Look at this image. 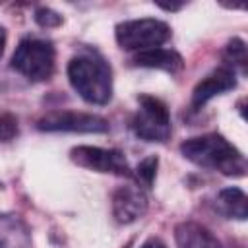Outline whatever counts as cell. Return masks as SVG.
Listing matches in <instances>:
<instances>
[{
  "instance_id": "obj_3",
  "label": "cell",
  "mask_w": 248,
  "mask_h": 248,
  "mask_svg": "<svg viewBox=\"0 0 248 248\" xmlns=\"http://www.w3.org/2000/svg\"><path fill=\"white\" fill-rule=\"evenodd\" d=\"M10 66L31 81L48 79L54 72V46L46 39L25 37L17 45Z\"/></svg>"
},
{
  "instance_id": "obj_20",
  "label": "cell",
  "mask_w": 248,
  "mask_h": 248,
  "mask_svg": "<svg viewBox=\"0 0 248 248\" xmlns=\"http://www.w3.org/2000/svg\"><path fill=\"white\" fill-rule=\"evenodd\" d=\"M161 8H165V10H178L182 4H159Z\"/></svg>"
},
{
  "instance_id": "obj_5",
  "label": "cell",
  "mask_w": 248,
  "mask_h": 248,
  "mask_svg": "<svg viewBox=\"0 0 248 248\" xmlns=\"http://www.w3.org/2000/svg\"><path fill=\"white\" fill-rule=\"evenodd\" d=\"M116 43L124 50H147L161 46L170 37V27L161 19H130L116 25Z\"/></svg>"
},
{
  "instance_id": "obj_19",
  "label": "cell",
  "mask_w": 248,
  "mask_h": 248,
  "mask_svg": "<svg viewBox=\"0 0 248 248\" xmlns=\"http://www.w3.org/2000/svg\"><path fill=\"white\" fill-rule=\"evenodd\" d=\"M4 46H6V31H4V27H0V56L4 52Z\"/></svg>"
},
{
  "instance_id": "obj_7",
  "label": "cell",
  "mask_w": 248,
  "mask_h": 248,
  "mask_svg": "<svg viewBox=\"0 0 248 248\" xmlns=\"http://www.w3.org/2000/svg\"><path fill=\"white\" fill-rule=\"evenodd\" d=\"M70 159L89 170L110 172L118 176H130V167L122 151L118 149H103L91 145H78L70 151Z\"/></svg>"
},
{
  "instance_id": "obj_6",
  "label": "cell",
  "mask_w": 248,
  "mask_h": 248,
  "mask_svg": "<svg viewBox=\"0 0 248 248\" xmlns=\"http://www.w3.org/2000/svg\"><path fill=\"white\" fill-rule=\"evenodd\" d=\"M37 128L43 132H79V134H103L108 130V122L103 116L74 112V110H52L39 118Z\"/></svg>"
},
{
  "instance_id": "obj_17",
  "label": "cell",
  "mask_w": 248,
  "mask_h": 248,
  "mask_svg": "<svg viewBox=\"0 0 248 248\" xmlns=\"http://www.w3.org/2000/svg\"><path fill=\"white\" fill-rule=\"evenodd\" d=\"M35 21L41 27H56V25L62 23V17L54 10H50V8H39L35 12Z\"/></svg>"
},
{
  "instance_id": "obj_18",
  "label": "cell",
  "mask_w": 248,
  "mask_h": 248,
  "mask_svg": "<svg viewBox=\"0 0 248 248\" xmlns=\"http://www.w3.org/2000/svg\"><path fill=\"white\" fill-rule=\"evenodd\" d=\"M141 248H167V246H165V244H163L159 238H149V240H147V242H145Z\"/></svg>"
},
{
  "instance_id": "obj_11",
  "label": "cell",
  "mask_w": 248,
  "mask_h": 248,
  "mask_svg": "<svg viewBox=\"0 0 248 248\" xmlns=\"http://www.w3.org/2000/svg\"><path fill=\"white\" fill-rule=\"evenodd\" d=\"M0 248H31L29 229L14 213H0Z\"/></svg>"
},
{
  "instance_id": "obj_14",
  "label": "cell",
  "mask_w": 248,
  "mask_h": 248,
  "mask_svg": "<svg viewBox=\"0 0 248 248\" xmlns=\"http://www.w3.org/2000/svg\"><path fill=\"white\" fill-rule=\"evenodd\" d=\"M225 66H229V68H240L242 72H246V45H244V41H240V39H232V41H229V45H227V48H225Z\"/></svg>"
},
{
  "instance_id": "obj_8",
  "label": "cell",
  "mask_w": 248,
  "mask_h": 248,
  "mask_svg": "<svg viewBox=\"0 0 248 248\" xmlns=\"http://www.w3.org/2000/svg\"><path fill=\"white\" fill-rule=\"evenodd\" d=\"M147 209V196L136 184L118 186L112 194V215L118 223L128 225L140 219Z\"/></svg>"
},
{
  "instance_id": "obj_10",
  "label": "cell",
  "mask_w": 248,
  "mask_h": 248,
  "mask_svg": "<svg viewBox=\"0 0 248 248\" xmlns=\"http://www.w3.org/2000/svg\"><path fill=\"white\" fill-rule=\"evenodd\" d=\"M132 64L134 66H141V68H157V70H165L169 74H178L184 66V60L178 52L169 50V48H147V50H140L132 56Z\"/></svg>"
},
{
  "instance_id": "obj_2",
  "label": "cell",
  "mask_w": 248,
  "mask_h": 248,
  "mask_svg": "<svg viewBox=\"0 0 248 248\" xmlns=\"http://www.w3.org/2000/svg\"><path fill=\"white\" fill-rule=\"evenodd\" d=\"M68 79L78 95L91 105H107L112 97V72L97 52H83L70 60Z\"/></svg>"
},
{
  "instance_id": "obj_16",
  "label": "cell",
  "mask_w": 248,
  "mask_h": 248,
  "mask_svg": "<svg viewBox=\"0 0 248 248\" xmlns=\"http://www.w3.org/2000/svg\"><path fill=\"white\" fill-rule=\"evenodd\" d=\"M17 118L14 114L0 116V141H10L17 136Z\"/></svg>"
},
{
  "instance_id": "obj_12",
  "label": "cell",
  "mask_w": 248,
  "mask_h": 248,
  "mask_svg": "<svg viewBox=\"0 0 248 248\" xmlns=\"http://www.w3.org/2000/svg\"><path fill=\"white\" fill-rule=\"evenodd\" d=\"M178 248H221V242L200 223L186 221L174 229Z\"/></svg>"
},
{
  "instance_id": "obj_4",
  "label": "cell",
  "mask_w": 248,
  "mask_h": 248,
  "mask_svg": "<svg viewBox=\"0 0 248 248\" xmlns=\"http://www.w3.org/2000/svg\"><path fill=\"white\" fill-rule=\"evenodd\" d=\"M138 105L140 108L130 122L134 134L145 141H167L170 138V114L167 105L153 95H140Z\"/></svg>"
},
{
  "instance_id": "obj_13",
  "label": "cell",
  "mask_w": 248,
  "mask_h": 248,
  "mask_svg": "<svg viewBox=\"0 0 248 248\" xmlns=\"http://www.w3.org/2000/svg\"><path fill=\"white\" fill-rule=\"evenodd\" d=\"M246 194L236 188V186H231V188H223L217 198H215V207L221 215L229 217V219H238V221H244L246 215H248V207H246Z\"/></svg>"
},
{
  "instance_id": "obj_1",
  "label": "cell",
  "mask_w": 248,
  "mask_h": 248,
  "mask_svg": "<svg viewBox=\"0 0 248 248\" xmlns=\"http://www.w3.org/2000/svg\"><path fill=\"white\" fill-rule=\"evenodd\" d=\"M180 153L198 167L219 170L225 176H244L246 159L221 134H205L180 143Z\"/></svg>"
},
{
  "instance_id": "obj_9",
  "label": "cell",
  "mask_w": 248,
  "mask_h": 248,
  "mask_svg": "<svg viewBox=\"0 0 248 248\" xmlns=\"http://www.w3.org/2000/svg\"><path fill=\"white\" fill-rule=\"evenodd\" d=\"M236 87V74L232 68L229 66H219L215 68L209 76H205L192 93V110L202 108L209 99H213L215 95H221L225 91H231Z\"/></svg>"
},
{
  "instance_id": "obj_15",
  "label": "cell",
  "mask_w": 248,
  "mask_h": 248,
  "mask_svg": "<svg viewBox=\"0 0 248 248\" xmlns=\"http://www.w3.org/2000/svg\"><path fill=\"white\" fill-rule=\"evenodd\" d=\"M157 165H159V161H157L155 155L143 159V161L138 165V169H136V178H138L143 186L151 188V186H153V180H155V174H157Z\"/></svg>"
}]
</instances>
